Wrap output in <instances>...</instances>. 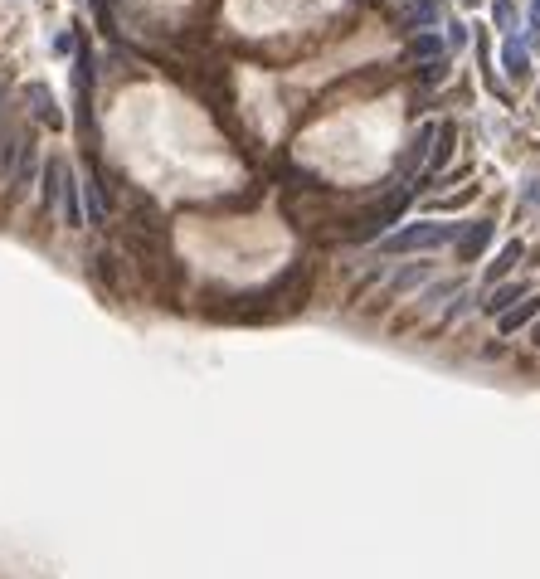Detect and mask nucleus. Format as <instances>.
Returning <instances> with one entry per match:
<instances>
[{
  "instance_id": "1",
  "label": "nucleus",
  "mask_w": 540,
  "mask_h": 579,
  "mask_svg": "<svg viewBox=\"0 0 540 579\" xmlns=\"http://www.w3.org/2000/svg\"><path fill=\"white\" fill-rule=\"evenodd\" d=\"M312 283H317V263L302 254L292 258L283 273H273L263 288H249V292H234L229 307L215 312V322H278V317H297L307 302H312Z\"/></svg>"
},
{
  "instance_id": "2",
  "label": "nucleus",
  "mask_w": 540,
  "mask_h": 579,
  "mask_svg": "<svg viewBox=\"0 0 540 579\" xmlns=\"http://www.w3.org/2000/svg\"><path fill=\"white\" fill-rule=\"evenodd\" d=\"M414 205V190H385L380 200H370L356 219H346V229H341V239L346 244H380L385 234H395V224L404 219V210Z\"/></svg>"
},
{
  "instance_id": "3",
  "label": "nucleus",
  "mask_w": 540,
  "mask_h": 579,
  "mask_svg": "<svg viewBox=\"0 0 540 579\" xmlns=\"http://www.w3.org/2000/svg\"><path fill=\"white\" fill-rule=\"evenodd\" d=\"M463 219H419V224H404L395 234L380 239L385 254H429V249H453Z\"/></svg>"
},
{
  "instance_id": "4",
  "label": "nucleus",
  "mask_w": 540,
  "mask_h": 579,
  "mask_svg": "<svg viewBox=\"0 0 540 579\" xmlns=\"http://www.w3.org/2000/svg\"><path fill=\"white\" fill-rule=\"evenodd\" d=\"M93 78H98V59H93L88 39L78 35V49H73V103H78V132L83 137L93 132Z\"/></svg>"
},
{
  "instance_id": "5",
  "label": "nucleus",
  "mask_w": 540,
  "mask_h": 579,
  "mask_svg": "<svg viewBox=\"0 0 540 579\" xmlns=\"http://www.w3.org/2000/svg\"><path fill=\"white\" fill-rule=\"evenodd\" d=\"M433 132H438V127L424 122V127H414V137H409V142L399 146V156H395V176H399V181H414V176H419V166L429 161Z\"/></svg>"
},
{
  "instance_id": "6",
  "label": "nucleus",
  "mask_w": 540,
  "mask_h": 579,
  "mask_svg": "<svg viewBox=\"0 0 540 579\" xmlns=\"http://www.w3.org/2000/svg\"><path fill=\"white\" fill-rule=\"evenodd\" d=\"M78 195H83V224L108 229L112 195H108V185H103V171H88V181H78Z\"/></svg>"
},
{
  "instance_id": "7",
  "label": "nucleus",
  "mask_w": 540,
  "mask_h": 579,
  "mask_svg": "<svg viewBox=\"0 0 540 579\" xmlns=\"http://www.w3.org/2000/svg\"><path fill=\"white\" fill-rule=\"evenodd\" d=\"M492 234H497V224H492V219H463V229H458V239H453L458 263H477V258L487 254Z\"/></svg>"
},
{
  "instance_id": "8",
  "label": "nucleus",
  "mask_w": 540,
  "mask_h": 579,
  "mask_svg": "<svg viewBox=\"0 0 540 579\" xmlns=\"http://www.w3.org/2000/svg\"><path fill=\"white\" fill-rule=\"evenodd\" d=\"M438 20H443V0H404L399 5V30H409V35L438 30Z\"/></svg>"
},
{
  "instance_id": "9",
  "label": "nucleus",
  "mask_w": 540,
  "mask_h": 579,
  "mask_svg": "<svg viewBox=\"0 0 540 579\" xmlns=\"http://www.w3.org/2000/svg\"><path fill=\"white\" fill-rule=\"evenodd\" d=\"M64 176H69V161H64V156H49V161H44V171H39V205H44V215H54V210H59Z\"/></svg>"
},
{
  "instance_id": "10",
  "label": "nucleus",
  "mask_w": 540,
  "mask_h": 579,
  "mask_svg": "<svg viewBox=\"0 0 540 579\" xmlns=\"http://www.w3.org/2000/svg\"><path fill=\"white\" fill-rule=\"evenodd\" d=\"M35 171H39V146H35V137L25 132V142H20V156H15V166H10V190L20 195V190H30L35 185Z\"/></svg>"
},
{
  "instance_id": "11",
  "label": "nucleus",
  "mask_w": 540,
  "mask_h": 579,
  "mask_svg": "<svg viewBox=\"0 0 540 579\" xmlns=\"http://www.w3.org/2000/svg\"><path fill=\"white\" fill-rule=\"evenodd\" d=\"M88 273H93V283L108 292V297H122V263H117V254H108V249H98V254L88 258Z\"/></svg>"
},
{
  "instance_id": "12",
  "label": "nucleus",
  "mask_w": 540,
  "mask_h": 579,
  "mask_svg": "<svg viewBox=\"0 0 540 579\" xmlns=\"http://www.w3.org/2000/svg\"><path fill=\"white\" fill-rule=\"evenodd\" d=\"M25 98H30V112H35L39 127H49V132H64V112H59L54 93H49L44 83H30V88H25Z\"/></svg>"
},
{
  "instance_id": "13",
  "label": "nucleus",
  "mask_w": 540,
  "mask_h": 579,
  "mask_svg": "<svg viewBox=\"0 0 540 579\" xmlns=\"http://www.w3.org/2000/svg\"><path fill=\"white\" fill-rule=\"evenodd\" d=\"M502 73L511 83H531V49H526V39H506L502 44Z\"/></svg>"
},
{
  "instance_id": "14",
  "label": "nucleus",
  "mask_w": 540,
  "mask_h": 579,
  "mask_svg": "<svg viewBox=\"0 0 540 579\" xmlns=\"http://www.w3.org/2000/svg\"><path fill=\"white\" fill-rule=\"evenodd\" d=\"M536 317H540V297L531 292V297H521V302H516L506 317H497V331H502V336H516V331H526Z\"/></svg>"
},
{
  "instance_id": "15",
  "label": "nucleus",
  "mask_w": 540,
  "mask_h": 579,
  "mask_svg": "<svg viewBox=\"0 0 540 579\" xmlns=\"http://www.w3.org/2000/svg\"><path fill=\"white\" fill-rule=\"evenodd\" d=\"M448 49H443V35L438 30H424V35H409L404 44V59H414V64H433V59H443Z\"/></svg>"
},
{
  "instance_id": "16",
  "label": "nucleus",
  "mask_w": 540,
  "mask_h": 579,
  "mask_svg": "<svg viewBox=\"0 0 540 579\" xmlns=\"http://www.w3.org/2000/svg\"><path fill=\"white\" fill-rule=\"evenodd\" d=\"M477 69H482V83H487V93H492V98H502V103H511L506 83L497 78V69H492V49H487V30H482V25H477Z\"/></svg>"
},
{
  "instance_id": "17",
  "label": "nucleus",
  "mask_w": 540,
  "mask_h": 579,
  "mask_svg": "<svg viewBox=\"0 0 540 579\" xmlns=\"http://www.w3.org/2000/svg\"><path fill=\"white\" fill-rule=\"evenodd\" d=\"M521 297H531V288H526V283H497V288H492V297L482 302V312H487V317H506V312H511Z\"/></svg>"
},
{
  "instance_id": "18",
  "label": "nucleus",
  "mask_w": 540,
  "mask_h": 579,
  "mask_svg": "<svg viewBox=\"0 0 540 579\" xmlns=\"http://www.w3.org/2000/svg\"><path fill=\"white\" fill-rule=\"evenodd\" d=\"M59 215L69 229H83V195H78V176H64V190H59Z\"/></svg>"
},
{
  "instance_id": "19",
  "label": "nucleus",
  "mask_w": 540,
  "mask_h": 579,
  "mask_svg": "<svg viewBox=\"0 0 540 579\" xmlns=\"http://www.w3.org/2000/svg\"><path fill=\"white\" fill-rule=\"evenodd\" d=\"M521 258H526V244H521V239H516V244H506L502 254H497V263L487 268V283H492V288H497V283H506V278L516 273V263H521Z\"/></svg>"
},
{
  "instance_id": "20",
  "label": "nucleus",
  "mask_w": 540,
  "mask_h": 579,
  "mask_svg": "<svg viewBox=\"0 0 540 579\" xmlns=\"http://www.w3.org/2000/svg\"><path fill=\"white\" fill-rule=\"evenodd\" d=\"M516 20H521V15H516V0H492V25H497L506 39L516 35Z\"/></svg>"
},
{
  "instance_id": "21",
  "label": "nucleus",
  "mask_w": 540,
  "mask_h": 579,
  "mask_svg": "<svg viewBox=\"0 0 540 579\" xmlns=\"http://www.w3.org/2000/svg\"><path fill=\"white\" fill-rule=\"evenodd\" d=\"M472 39V30L463 25V20H448V30H443V49H463Z\"/></svg>"
},
{
  "instance_id": "22",
  "label": "nucleus",
  "mask_w": 540,
  "mask_h": 579,
  "mask_svg": "<svg viewBox=\"0 0 540 579\" xmlns=\"http://www.w3.org/2000/svg\"><path fill=\"white\" fill-rule=\"evenodd\" d=\"M521 205H526V210H540V171H531V176L521 181Z\"/></svg>"
},
{
  "instance_id": "23",
  "label": "nucleus",
  "mask_w": 540,
  "mask_h": 579,
  "mask_svg": "<svg viewBox=\"0 0 540 579\" xmlns=\"http://www.w3.org/2000/svg\"><path fill=\"white\" fill-rule=\"evenodd\" d=\"M448 69H453V64H448V54H443V59H433V64H424V73H419V78H424V88L443 83V78H448Z\"/></svg>"
},
{
  "instance_id": "24",
  "label": "nucleus",
  "mask_w": 540,
  "mask_h": 579,
  "mask_svg": "<svg viewBox=\"0 0 540 579\" xmlns=\"http://www.w3.org/2000/svg\"><path fill=\"white\" fill-rule=\"evenodd\" d=\"M424 273H429L424 263H419V268H404V273H395V283H390V288H395V292H409L414 283H424Z\"/></svg>"
},
{
  "instance_id": "25",
  "label": "nucleus",
  "mask_w": 540,
  "mask_h": 579,
  "mask_svg": "<svg viewBox=\"0 0 540 579\" xmlns=\"http://www.w3.org/2000/svg\"><path fill=\"white\" fill-rule=\"evenodd\" d=\"M540 44V0H531V10H526V49H536Z\"/></svg>"
},
{
  "instance_id": "26",
  "label": "nucleus",
  "mask_w": 540,
  "mask_h": 579,
  "mask_svg": "<svg viewBox=\"0 0 540 579\" xmlns=\"http://www.w3.org/2000/svg\"><path fill=\"white\" fill-rule=\"evenodd\" d=\"M468 200H477V185H468V190H458V195H448V200H438L433 210H463Z\"/></svg>"
},
{
  "instance_id": "27",
  "label": "nucleus",
  "mask_w": 540,
  "mask_h": 579,
  "mask_svg": "<svg viewBox=\"0 0 540 579\" xmlns=\"http://www.w3.org/2000/svg\"><path fill=\"white\" fill-rule=\"evenodd\" d=\"M472 302H477V297H472V292H458V302H453V307H448V312H443V322H458V317H463V312H468Z\"/></svg>"
},
{
  "instance_id": "28",
  "label": "nucleus",
  "mask_w": 540,
  "mask_h": 579,
  "mask_svg": "<svg viewBox=\"0 0 540 579\" xmlns=\"http://www.w3.org/2000/svg\"><path fill=\"white\" fill-rule=\"evenodd\" d=\"M531 346H540V317L531 322Z\"/></svg>"
},
{
  "instance_id": "29",
  "label": "nucleus",
  "mask_w": 540,
  "mask_h": 579,
  "mask_svg": "<svg viewBox=\"0 0 540 579\" xmlns=\"http://www.w3.org/2000/svg\"><path fill=\"white\" fill-rule=\"evenodd\" d=\"M463 5H482V0H463Z\"/></svg>"
},
{
  "instance_id": "30",
  "label": "nucleus",
  "mask_w": 540,
  "mask_h": 579,
  "mask_svg": "<svg viewBox=\"0 0 540 579\" xmlns=\"http://www.w3.org/2000/svg\"><path fill=\"white\" fill-rule=\"evenodd\" d=\"M536 108H540V88H536Z\"/></svg>"
}]
</instances>
